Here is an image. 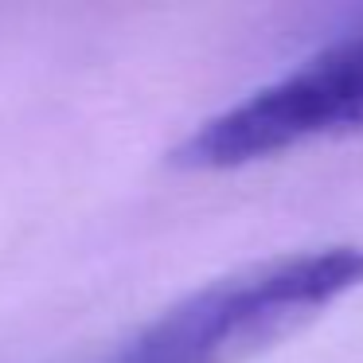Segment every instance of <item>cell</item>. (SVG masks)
<instances>
[{
	"label": "cell",
	"instance_id": "obj_1",
	"mask_svg": "<svg viewBox=\"0 0 363 363\" xmlns=\"http://www.w3.org/2000/svg\"><path fill=\"white\" fill-rule=\"evenodd\" d=\"M363 289V246L274 254L191 289L98 363H246Z\"/></svg>",
	"mask_w": 363,
	"mask_h": 363
},
{
	"label": "cell",
	"instance_id": "obj_2",
	"mask_svg": "<svg viewBox=\"0 0 363 363\" xmlns=\"http://www.w3.org/2000/svg\"><path fill=\"white\" fill-rule=\"evenodd\" d=\"M347 133H363V32L328 43L199 121L176 145L172 164L188 172H230Z\"/></svg>",
	"mask_w": 363,
	"mask_h": 363
}]
</instances>
